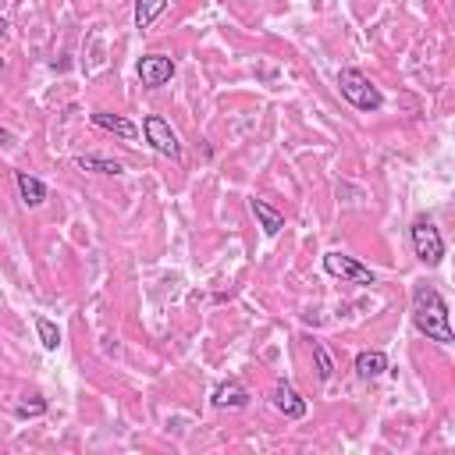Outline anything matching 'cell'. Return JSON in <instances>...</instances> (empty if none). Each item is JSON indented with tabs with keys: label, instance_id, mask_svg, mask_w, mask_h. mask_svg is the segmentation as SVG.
<instances>
[{
	"label": "cell",
	"instance_id": "obj_1",
	"mask_svg": "<svg viewBox=\"0 0 455 455\" xmlns=\"http://www.w3.org/2000/svg\"><path fill=\"white\" fill-rule=\"evenodd\" d=\"M412 327L437 341V345H451L455 334H451V320H448V302L441 299V291L427 281H419L412 288Z\"/></svg>",
	"mask_w": 455,
	"mask_h": 455
},
{
	"label": "cell",
	"instance_id": "obj_2",
	"mask_svg": "<svg viewBox=\"0 0 455 455\" xmlns=\"http://www.w3.org/2000/svg\"><path fill=\"white\" fill-rule=\"evenodd\" d=\"M338 89H341V96H345L355 110H380V103H384L380 89H377L359 68H341V71H338Z\"/></svg>",
	"mask_w": 455,
	"mask_h": 455
},
{
	"label": "cell",
	"instance_id": "obj_3",
	"mask_svg": "<svg viewBox=\"0 0 455 455\" xmlns=\"http://www.w3.org/2000/svg\"><path fill=\"white\" fill-rule=\"evenodd\" d=\"M409 238H412V249H416L419 263L437 267V263L444 259V238H441V231H437V224H434V220L416 217V220H412V228H409Z\"/></svg>",
	"mask_w": 455,
	"mask_h": 455
},
{
	"label": "cell",
	"instance_id": "obj_4",
	"mask_svg": "<svg viewBox=\"0 0 455 455\" xmlns=\"http://www.w3.org/2000/svg\"><path fill=\"white\" fill-rule=\"evenodd\" d=\"M142 132H146V142H149L160 156H171V160L181 156V142H178V135L171 132V124H167L160 114H146V117H142Z\"/></svg>",
	"mask_w": 455,
	"mask_h": 455
},
{
	"label": "cell",
	"instance_id": "obj_5",
	"mask_svg": "<svg viewBox=\"0 0 455 455\" xmlns=\"http://www.w3.org/2000/svg\"><path fill=\"white\" fill-rule=\"evenodd\" d=\"M323 270L331 274V277H341V281H352V284H373L377 281V274L370 270V267H363L359 259H352V256H345V252H327L323 256Z\"/></svg>",
	"mask_w": 455,
	"mask_h": 455
},
{
	"label": "cell",
	"instance_id": "obj_6",
	"mask_svg": "<svg viewBox=\"0 0 455 455\" xmlns=\"http://www.w3.org/2000/svg\"><path fill=\"white\" fill-rule=\"evenodd\" d=\"M171 75H174V60L164 57V53H146V57L139 60V78H142L146 89H160V85H167Z\"/></svg>",
	"mask_w": 455,
	"mask_h": 455
},
{
	"label": "cell",
	"instance_id": "obj_7",
	"mask_svg": "<svg viewBox=\"0 0 455 455\" xmlns=\"http://www.w3.org/2000/svg\"><path fill=\"white\" fill-rule=\"evenodd\" d=\"M274 405H277V412H284L288 419H302L306 416V398L288 384V380H281L277 387H274Z\"/></svg>",
	"mask_w": 455,
	"mask_h": 455
},
{
	"label": "cell",
	"instance_id": "obj_8",
	"mask_svg": "<svg viewBox=\"0 0 455 455\" xmlns=\"http://www.w3.org/2000/svg\"><path fill=\"white\" fill-rule=\"evenodd\" d=\"M210 402H213V409H245L249 405V391L238 380H224V384L213 387Z\"/></svg>",
	"mask_w": 455,
	"mask_h": 455
},
{
	"label": "cell",
	"instance_id": "obj_9",
	"mask_svg": "<svg viewBox=\"0 0 455 455\" xmlns=\"http://www.w3.org/2000/svg\"><path fill=\"white\" fill-rule=\"evenodd\" d=\"M14 185H18V196H21L25 206H39L46 199V185L36 174H28V171H18L14 174Z\"/></svg>",
	"mask_w": 455,
	"mask_h": 455
},
{
	"label": "cell",
	"instance_id": "obj_10",
	"mask_svg": "<svg viewBox=\"0 0 455 455\" xmlns=\"http://www.w3.org/2000/svg\"><path fill=\"white\" fill-rule=\"evenodd\" d=\"M384 370H387V355H384L380 348H370V352H359V355H355V373H359L363 380H377Z\"/></svg>",
	"mask_w": 455,
	"mask_h": 455
},
{
	"label": "cell",
	"instance_id": "obj_11",
	"mask_svg": "<svg viewBox=\"0 0 455 455\" xmlns=\"http://www.w3.org/2000/svg\"><path fill=\"white\" fill-rule=\"evenodd\" d=\"M92 124L103 128V132H114V135H121V139H135V135H139V128H135L128 117H121V114H103V110H96V114H92Z\"/></svg>",
	"mask_w": 455,
	"mask_h": 455
},
{
	"label": "cell",
	"instance_id": "obj_12",
	"mask_svg": "<svg viewBox=\"0 0 455 455\" xmlns=\"http://www.w3.org/2000/svg\"><path fill=\"white\" fill-rule=\"evenodd\" d=\"M252 213H256V220H259V228H263V235H277V231L284 228V217H281L267 199H252Z\"/></svg>",
	"mask_w": 455,
	"mask_h": 455
},
{
	"label": "cell",
	"instance_id": "obj_13",
	"mask_svg": "<svg viewBox=\"0 0 455 455\" xmlns=\"http://www.w3.org/2000/svg\"><path fill=\"white\" fill-rule=\"evenodd\" d=\"M167 0H135V28H149L164 14Z\"/></svg>",
	"mask_w": 455,
	"mask_h": 455
},
{
	"label": "cell",
	"instance_id": "obj_14",
	"mask_svg": "<svg viewBox=\"0 0 455 455\" xmlns=\"http://www.w3.org/2000/svg\"><path fill=\"white\" fill-rule=\"evenodd\" d=\"M75 167L82 171H96V174H121V160H110V156H75Z\"/></svg>",
	"mask_w": 455,
	"mask_h": 455
},
{
	"label": "cell",
	"instance_id": "obj_15",
	"mask_svg": "<svg viewBox=\"0 0 455 455\" xmlns=\"http://www.w3.org/2000/svg\"><path fill=\"white\" fill-rule=\"evenodd\" d=\"M36 334H39V341H43L46 352H53V348L60 345V331H57V323L46 320V316H36Z\"/></svg>",
	"mask_w": 455,
	"mask_h": 455
},
{
	"label": "cell",
	"instance_id": "obj_16",
	"mask_svg": "<svg viewBox=\"0 0 455 455\" xmlns=\"http://www.w3.org/2000/svg\"><path fill=\"white\" fill-rule=\"evenodd\" d=\"M313 359H316V373H320V380H331L334 363H331V355H327V348H323L320 341H313Z\"/></svg>",
	"mask_w": 455,
	"mask_h": 455
},
{
	"label": "cell",
	"instance_id": "obj_17",
	"mask_svg": "<svg viewBox=\"0 0 455 455\" xmlns=\"http://www.w3.org/2000/svg\"><path fill=\"white\" fill-rule=\"evenodd\" d=\"M14 412H18V416H43V412H46V402H39V398H36V402H18Z\"/></svg>",
	"mask_w": 455,
	"mask_h": 455
},
{
	"label": "cell",
	"instance_id": "obj_18",
	"mask_svg": "<svg viewBox=\"0 0 455 455\" xmlns=\"http://www.w3.org/2000/svg\"><path fill=\"white\" fill-rule=\"evenodd\" d=\"M7 146H14V135L7 128H0V149H7Z\"/></svg>",
	"mask_w": 455,
	"mask_h": 455
},
{
	"label": "cell",
	"instance_id": "obj_19",
	"mask_svg": "<svg viewBox=\"0 0 455 455\" xmlns=\"http://www.w3.org/2000/svg\"><path fill=\"white\" fill-rule=\"evenodd\" d=\"M4 32H7V21H4V18H0V36H4Z\"/></svg>",
	"mask_w": 455,
	"mask_h": 455
},
{
	"label": "cell",
	"instance_id": "obj_20",
	"mask_svg": "<svg viewBox=\"0 0 455 455\" xmlns=\"http://www.w3.org/2000/svg\"><path fill=\"white\" fill-rule=\"evenodd\" d=\"M0 68H4V57H0Z\"/></svg>",
	"mask_w": 455,
	"mask_h": 455
}]
</instances>
